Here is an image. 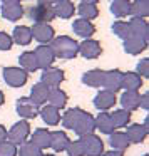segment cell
<instances>
[{"label":"cell","instance_id":"obj_34","mask_svg":"<svg viewBox=\"0 0 149 156\" xmlns=\"http://www.w3.org/2000/svg\"><path fill=\"white\" fill-rule=\"evenodd\" d=\"M139 99H141V94L139 92H127L126 91L124 94L121 96V106L122 109L126 111H136L139 108Z\"/></svg>","mask_w":149,"mask_h":156},{"label":"cell","instance_id":"obj_15","mask_svg":"<svg viewBox=\"0 0 149 156\" xmlns=\"http://www.w3.org/2000/svg\"><path fill=\"white\" fill-rule=\"evenodd\" d=\"M77 12L81 15V19L91 22L92 19H95L99 15V4L94 0H82L77 7Z\"/></svg>","mask_w":149,"mask_h":156},{"label":"cell","instance_id":"obj_39","mask_svg":"<svg viewBox=\"0 0 149 156\" xmlns=\"http://www.w3.org/2000/svg\"><path fill=\"white\" fill-rule=\"evenodd\" d=\"M65 151H67L69 156H85V148H84V144H82L81 139H77V141H71L69 146L65 148Z\"/></svg>","mask_w":149,"mask_h":156},{"label":"cell","instance_id":"obj_37","mask_svg":"<svg viewBox=\"0 0 149 156\" xmlns=\"http://www.w3.org/2000/svg\"><path fill=\"white\" fill-rule=\"evenodd\" d=\"M112 32H114L116 37L122 39V41H126V39L131 35V32H129V24L124 20H116L114 24H112Z\"/></svg>","mask_w":149,"mask_h":156},{"label":"cell","instance_id":"obj_21","mask_svg":"<svg viewBox=\"0 0 149 156\" xmlns=\"http://www.w3.org/2000/svg\"><path fill=\"white\" fill-rule=\"evenodd\" d=\"M129 24V32L131 35H136V37H141L144 41H147V35H149V25L146 22V19H131Z\"/></svg>","mask_w":149,"mask_h":156},{"label":"cell","instance_id":"obj_48","mask_svg":"<svg viewBox=\"0 0 149 156\" xmlns=\"http://www.w3.org/2000/svg\"><path fill=\"white\" fill-rule=\"evenodd\" d=\"M144 156H147V154H144Z\"/></svg>","mask_w":149,"mask_h":156},{"label":"cell","instance_id":"obj_12","mask_svg":"<svg viewBox=\"0 0 149 156\" xmlns=\"http://www.w3.org/2000/svg\"><path fill=\"white\" fill-rule=\"evenodd\" d=\"M79 54L84 59H97L102 54V47L101 42L94 41V39H87V41H82L79 44Z\"/></svg>","mask_w":149,"mask_h":156},{"label":"cell","instance_id":"obj_25","mask_svg":"<svg viewBox=\"0 0 149 156\" xmlns=\"http://www.w3.org/2000/svg\"><path fill=\"white\" fill-rule=\"evenodd\" d=\"M94 121H95V129H99L104 134H112L116 131V126L112 122L109 112H99L97 118H94Z\"/></svg>","mask_w":149,"mask_h":156},{"label":"cell","instance_id":"obj_30","mask_svg":"<svg viewBox=\"0 0 149 156\" xmlns=\"http://www.w3.org/2000/svg\"><path fill=\"white\" fill-rule=\"evenodd\" d=\"M102 79H104L102 69H91L82 76V82L89 87H102Z\"/></svg>","mask_w":149,"mask_h":156},{"label":"cell","instance_id":"obj_16","mask_svg":"<svg viewBox=\"0 0 149 156\" xmlns=\"http://www.w3.org/2000/svg\"><path fill=\"white\" fill-rule=\"evenodd\" d=\"M114 104H116V94H112V92H109V91H104V89L99 91L94 98L95 109H99V111H102V112L111 109Z\"/></svg>","mask_w":149,"mask_h":156},{"label":"cell","instance_id":"obj_43","mask_svg":"<svg viewBox=\"0 0 149 156\" xmlns=\"http://www.w3.org/2000/svg\"><path fill=\"white\" fill-rule=\"evenodd\" d=\"M139 108H142V109L147 111V108H149V96L147 94H142L141 96V99H139Z\"/></svg>","mask_w":149,"mask_h":156},{"label":"cell","instance_id":"obj_26","mask_svg":"<svg viewBox=\"0 0 149 156\" xmlns=\"http://www.w3.org/2000/svg\"><path fill=\"white\" fill-rule=\"evenodd\" d=\"M10 37H12V42H15L19 45H29L32 42L30 27H27V25H19V27L14 29V34Z\"/></svg>","mask_w":149,"mask_h":156},{"label":"cell","instance_id":"obj_33","mask_svg":"<svg viewBox=\"0 0 149 156\" xmlns=\"http://www.w3.org/2000/svg\"><path fill=\"white\" fill-rule=\"evenodd\" d=\"M111 12L117 19L127 17V15H131V2L129 0H114V2H111Z\"/></svg>","mask_w":149,"mask_h":156},{"label":"cell","instance_id":"obj_31","mask_svg":"<svg viewBox=\"0 0 149 156\" xmlns=\"http://www.w3.org/2000/svg\"><path fill=\"white\" fill-rule=\"evenodd\" d=\"M82 114H84V109H81V108H72V109H69V111L65 112L64 116H62V119H61V121H62V126H64L65 129H74Z\"/></svg>","mask_w":149,"mask_h":156},{"label":"cell","instance_id":"obj_46","mask_svg":"<svg viewBox=\"0 0 149 156\" xmlns=\"http://www.w3.org/2000/svg\"><path fill=\"white\" fill-rule=\"evenodd\" d=\"M4 102H5V96H4V92L0 91V108L4 106Z\"/></svg>","mask_w":149,"mask_h":156},{"label":"cell","instance_id":"obj_2","mask_svg":"<svg viewBox=\"0 0 149 156\" xmlns=\"http://www.w3.org/2000/svg\"><path fill=\"white\" fill-rule=\"evenodd\" d=\"M27 14L34 24H50L55 19L52 2H37L35 5H32L29 9Z\"/></svg>","mask_w":149,"mask_h":156},{"label":"cell","instance_id":"obj_4","mask_svg":"<svg viewBox=\"0 0 149 156\" xmlns=\"http://www.w3.org/2000/svg\"><path fill=\"white\" fill-rule=\"evenodd\" d=\"M4 81L7 82L10 87H22V86L27 84L29 74L20 67L9 66V67H4Z\"/></svg>","mask_w":149,"mask_h":156},{"label":"cell","instance_id":"obj_42","mask_svg":"<svg viewBox=\"0 0 149 156\" xmlns=\"http://www.w3.org/2000/svg\"><path fill=\"white\" fill-rule=\"evenodd\" d=\"M14 42H12V37L5 32H0V51H10Z\"/></svg>","mask_w":149,"mask_h":156},{"label":"cell","instance_id":"obj_18","mask_svg":"<svg viewBox=\"0 0 149 156\" xmlns=\"http://www.w3.org/2000/svg\"><path fill=\"white\" fill-rule=\"evenodd\" d=\"M49 92L50 89L47 86H44L42 82H37V84L32 86V91H30V101L37 106H45V102L49 101Z\"/></svg>","mask_w":149,"mask_h":156},{"label":"cell","instance_id":"obj_28","mask_svg":"<svg viewBox=\"0 0 149 156\" xmlns=\"http://www.w3.org/2000/svg\"><path fill=\"white\" fill-rule=\"evenodd\" d=\"M67 92L62 91V89H50V92H49V106H52V108L55 109H64L65 106H67Z\"/></svg>","mask_w":149,"mask_h":156},{"label":"cell","instance_id":"obj_44","mask_svg":"<svg viewBox=\"0 0 149 156\" xmlns=\"http://www.w3.org/2000/svg\"><path fill=\"white\" fill-rule=\"evenodd\" d=\"M7 141V129H5V126L0 124V143Z\"/></svg>","mask_w":149,"mask_h":156},{"label":"cell","instance_id":"obj_45","mask_svg":"<svg viewBox=\"0 0 149 156\" xmlns=\"http://www.w3.org/2000/svg\"><path fill=\"white\" fill-rule=\"evenodd\" d=\"M102 156H124V153H121V151H114V149H111V151H107V153H102Z\"/></svg>","mask_w":149,"mask_h":156},{"label":"cell","instance_id":"obj_9","mask_svg":"<svg viewBox=\"0 0 149 156\" xmlns=\"http://www.w3.org/2000/svg\"><path fill=\"white\" fill-rule=\"evenodd\" d=\"M82 144L85 148V154L87 156H102L104 153V143L97 134H87L81 138Z\"/></svg>","mask_w":149,"mask_h":156},{"label":"cell","instance_id":"obj_47","mask_svg":"<svg viewBox=\"0 0 149 156\" xmlns=\"http://www.w3.org/2000/svg\"><path fill=\"white\" fill-rule=\"evenodd\" d=\"M40 156H55V154H49V153H42Z\"/></svg>","mask_w":149,"mask_h":156},{"label":"cell","instance_id":"obj_3","mask_svg":"<svg viewBox=\"0 0 149 156\" xmlns=\"http://www.w3.org/2000/svg\"><path fill=\"white\" fill-rule=\"evenodd\" d=\"M29 136H30V124L27 121H19L7 131V141L19 146V144H24L29 139Z\"/></svg>","mask_w":149,"mask_h":156},{"label":"cell","instance_id":"obj_1","mask_svg":"<svg viewBox=\"0 0 149 156\" xmlns=\"http://www.w3.org/2000/svg\"><path fill=\"white\" fill-rule=\"evenodd\" d=\"M49 47L52 49L55 59H75L79 54V42L74 41L69 35H59L54 37L52 42L49 44Z\"/></svg>","mask_w":149,"mask_h":156},{"label":"cell","instance_id":"obj_41","mask_svg":"<svg viewBox=\"0 0 149 156\" xmlns=\"http://www.w3.org/2000/svg\"><path fill=\"white\" fill-rule=\"evenodd\" d=\"M136 74H139L141 77H147L149 76V59H141L137 62V67H136Z\"/></svg>","mask_w":149,"mask_h":156},{"label":"cell","instance_id":"obj_6","mask_svg":"<svg viewBox=\"0 0 149 156\" xmlns=\"http://www.w3.org/2000/svg\"><path fill=\"white\" fill-rule=\"evenodd\" d=\"M122 74L124 72L119 69H111V71H104V79H102V87L104 91H109L112 94L122 89Z\"/></svg>","mask_w":149,"mask_h":156},{"label":"cell","instance_id":"obj_13","mask_svg":"<svg viewBox=\"0 0 149 156\" xmlns=\"http://www.w3.org/2000/svg\"><path fill=\"white\" fill-rule=\"evenodd\" d=\"M34 54H35V59H37L39 69L45 71V69L52 67V64H54V61H55V55H54V52H52V49L49 47V45H39L34 51Z\"/></svg>","mask_w":149,"mask_h":156},{"label":"cell","instance_id":"obj_17","mask_svg":"<svg viewBox=\"0 0 149 156\" xmlns=\"http://www.w3.org/2000/svg\"><path fill=\"white\" fill-rule=\"evenodd\" d=\"M72 29H74L75 35L82 37L84 41L91 39L92 35L95 34L94 24H92V22H89V20H84V19H77V20H74V24H72Z\"/></svg>","mask_w":149,"mask_h":156},{"label":"cell","instance_id":"obj_7","mask_svg":"<svg viewBox=\"0 0 149 156\" xmlns=\"http://www.w3.org/2000/svg\"><path fill=\"white\" fill-rule=\"evenodd\" d=\"M30 32H32V39L40 42L42 45H49L52 42V39L55 37V30L50 24H34Z\"/></svg>","mask_w":149,"mask_h":156},{"label":"cell","instance_id":"obj_29","mask_svg":"<svg viewBox=\"0 0 149 156\" xmlns=\"http://www.w3.org/2000/svg\"><path fill=\"white\" fill-rule=\"evenodd\" d=\"M109 144L114 151H126L129 148V139L126 136V133H121V131H114L112 134H109Z\"/></svg>","mask_w":149,"mask_h":156},{"label":"cell","instance_id":"obj_38","mask_svg":"<svg viewBox=\"0 0 149 156\" xmlns=\"http://www.w3.org/2000/svg\"><path fill=\"white\" fill-rule=\"evenodd\" d=\"M19 156H40L42 151L35 144H32L30 141H25L24 144H20V149L17 153Z\"/></svg>","mask_w":149,"mask_h":156},{"label":"cell","instance_id":"obj_36","mask_svg":"<svg viewBox=\"0 0 149 156\" xmlns=\"http://www.w3.org/2000/svg\"><path fill=\"white\" fill-rule=\"evenodd\" d=\"M111 119L116 128H126L131 122V112L126 111V109H116L111 114Z\"/></svg>","mask_w":149,"mask_h":156},{"label":"cell","instance_id":"obj_35","mask_svg":"<svg viewBox=\"0 0 149 156\" xmlns=\"http://www.w3.org/2000/svg\"><path fill=\"white\" fill-rule=\"evenodd\" d=\"M131 15H134V19H146L149 15V2L147 0L131 2Z\"/></svg>","mask_w":149,"mask_h":156},{"label":"cell","instance_id":"obj_27","mask_svg":"<svg viewBox=\"0 0 149 156\" xmlns=\"http://www.w3.org/2000/svg\"><path fill=\"white\" fill-rule=\"evenodd\" d=\"M39 114H40V118L44 119L45 124H49V126H57L59 122H61V119H62L59 109L52 108V106H49V104L44 106L42 109H39Z\"/></svg>","mask_w":149,"mask_h":156},{"label":"cell","instance_id":"obj_5","mask_svg":"<svg viewBox=\"0 0 149 156\" xmlns=\"http://www.w3.org/2000/svg\"><path fill=\"white\" fill-rule=\"evenodd\" d=\"M0 12L7 20L17 22L24 17V5L19 0H4L0 4Z\"/></svg>","mask_w":149,"mask_h":156},{"label":"cell","instance_id":"obj_40","mask_svg":"<svg viewBox=\"0 0 149 156\" xmlns=\"http://www.w3.org/2000/svg\"><path fill=\"white\" fill-rule=\"evenodd\" d=\"M19 149L15 144H12L10 141L0 143V156H17Z\"/></svg>","mask_w":149,"mask_h":156},{"label":"cell","instance_id":"obj_19","mask_svg":"<svg viewBox=\"0 0 149 156\" xmlns=\"http://www.w3.org/2000/svg\"><path fill=\"white\" fill-rule=\"evenodd\" d=\"M52 7H54V14L59 19H71L75 14V7L71 0H57V2H52Z\"/></svg>","mask_w":149,"mask_h":156},{"label":"cell","instance_id":"obj_32","mask_svg":"<svg viewBox=\"0 0 149 156\" xmlns=\"http://www.w3.org/2000/svg\"><path fill=\"white\" fill-rule=\"evenodd\" d=\"M19 62H20V69H24L27 74L29 72H35L39 69V64H37V59H35L34 51H27V52H24V54H20Z\"/></svg>","mask_w":149,"mask_h":156},{"label":"cell","instance_id":"obj_20","mask_svg":"<svg viewBox=\"0 0 149 156\" xmlns=\"http://www.w3.org/2000/svg\"><path fill=\"white\" fill-rule=\"evenodd\" d=\"M122 87L127 92H139L142 87V77L136 72H124L122 74Z\"/></svg>","mask_w":149,"mask_h":156},{"label":"cell","instance_id":"obj_10","mask_svg":"<svg viewBox=\"0 0 149 156\" xmlns=\"http://www.w3.org/2000/svg\"><path fill=\"white\" fill-rule=\"evenodd\" d=\"M15 109H17L19 116H22L24 119H34L39 116V106L34 104V102L29 98H25V96H22V98L17 99Z\"/></svg>","mask_w":149,"mask_h":156},{"label":"cell","instance_id":"obj_14","mask_svg":"<svg viewBox=\"0 0 149 156\" xmlns=\"http://www.w3.org/2000/svg\"><path fill=\"white\" fill-rule=\"evenodd\" d=\"M147 49V41L141 37H136V35H129L124 41V51L129 55H139L141 52H144Z\"/></svg>","mask_w":149,"mask_h":156},{"label":"cell","instance_id":"obj_23","mask_svg":"<svg viewBox=\"0 0 149 156\" xmlns=\"http://www.w3.org/2000/svg\"><path fill=\"white\" fill-rule=\"evenodd\" d=\"M126 136H127L129 143H134V144H139L142 143L146 138H147V129L144 128L142 124H129L127 131H126Z\"/></svg>","mask_w":149,"mask_h":156},{"label":"cell","instance_id":"obj_24","mask_svg":"<svg viewBox=\"0 0 149 156\" xmlns=\"http://www.w3.org/2000/svg\"><path fill=\"white\" fill-rule=\"evenodd\" d=\"M32 144H35L39 149H47L50 148V131L49 129H44V128H39L34 131L32 134V139H30Z\"/></svg>","mask_w":149,"mask_h":156},{"label":"cell","instance_id":"obj_8","mask_svg":"<svg viewBox=\"0 0 149 156\" xmlns=\"http://www.w3.org/2000/svg\"><path fill=\"white\" fill-rule=\"evenodd\" d=\"M65 79V74L62 69H57V67H49L42 72V77H40V82L44 86H47L49 89H59V84H62Z\"/></svg>","mask_w":149,"mask_h":156},{"label":"cell","instance_id":"obj_11","mask_svg":"<svg viewBox=\"0 0 149 156\" xmlns=\"http://www.w3.org/2000/svg\"><path fill=\"white\" fill-rule=\"evenodd\" d=\"M95 131V121H94V116L91 114V112L84 111V114L81 116V119L77 121V124H75L74 128V133L77 136H87V134H94Z\"/></svg>","mask_w":149,"mask_h":156},{"label":"cell","instance_id":"obj_22","mask_svg":"<svg viewBox=\"0 0 149 156\" xmlns=\"http://www.w3.org/2000/svg\"><path fill=\"white\" fill-rule=\"evenodd\" d=\"M71 139H69L65 131H52L50 133V148L55 153H62L65 151V148L69 146Z\"/></svg>","mask_w":149,"mask_h":156}]
</instances>
